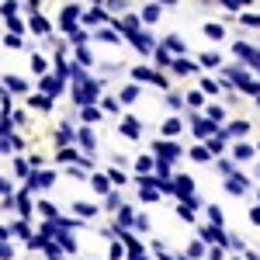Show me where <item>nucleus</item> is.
I'll use <instances>...</instances> for the list:
<instances>
[{
  "label": "nucleus",
  "instance_id": "obj_1",
  "mask_svg": "<svg viewBox=\"0 0 260 260\" xmlns=\"http://www.w3.org/2000/svg\"><path fill=\"white\" fill-rule=\"evenodd\" d=\"M4 87H7V94H24V90H28V80H24V77H14V73H7V77H4Z\"/></svg>",
  "mask_w": 260,
  "mask_h": 260
},
{
  "label": "nucleus",
  "instance_id": "obj_2",
  "mask_svg": "<svg viewBox=\"0 0 260 260\" xmlns=\"http://www.w3.org/2000/svg\"><path fill=\"white\" fill-rule=\"evenodd\" d=\"M11 236H18V240H31V225H28L24 219L11 222Z\"/></svg>",
  "mask_w": 260,
  "mask_h": 260
},
{
  "label": "nucleus",
  "instance_id": "obj_3",
  "mask_svg": "<svg viewBox=\"0 0 260 260\" xmlns=\"http://www.w3.org/2000/svg\"><path fill=\"white\" fill-rule=\"evenodd\" d=\"M52 180H56V174H49V170H39V174L31 177V187H52Z\"/></svg>",
  "mask_w": 260,
  "mask_h": 260
},
{
  "label": "nucleus",
  "instance_id": "obj_4",
  "mask_svg": "<svg viewBox=\"0 0 260 260\" xmlns=\"http://www.w3.org/2000/svg\"><path fill=\"white\" fill-rule=\"evenodd\" d=\"M42 90H45L49 98H56V94H59V90H62V83L56 80V77H42Z\"/></svg>",
  "mask_w": 260,
  "mask_h": 260
},
{
  "label": "nucleus",
  "instance_id": "obj_5",
  "mask_svg": "<svg viewBox=\"0 0 260 260\" xmlns=\"http://www.w3.org/2000/svg\"><path fill=\"white\" fill-rule=\"evenodd\" d=\"M28 104H31V108H39V111H49V108H52V98H49V94H45V98L35 94V98H28Z\"/></svg>",
  "mask_w": 260,
  "mask_h": 260
},
{
  "label": "nucleus",
  "instance_id": "obj_6",
  "mask_svg": "<svg viewBox=\"0 0 260 260\" xmlns=\"http://www.w3.org/2000/svg\"><path fill=\"white\" fill-rule=\"evenodd\" d=\"M225 187H229V194H243V191H246V180H243V177H229V180H225Z\"/></svg>",
  "mask_w": 260,
  "mask_h": 260
},
{
  "label": "nucleus",
  "instance_id": "obj_7",
  "mask_svg": "<svg viewBox=\"0 0 260 260\" xmlns=\"http://www.w3.org/2000/svg\"><path fill=\"white\" fill-rule=\"evenodd\" d=\"M121 136H128V139H136V136H139V121L125 118V121H121Z\"/></svg>",
  "mask_w": 260,
  "mask_h": 260
},
{
  "label": "nucleus",
  "instance_id": "obj_8",
  "mask_svg": "<svg viewBox=\"0 0 260 260\" xmlns=\"http://www.w3.org/2000/svg\"><path fill=\"white\" fill-rule=\"evenodd\" d=\"M90 184H94V191H101V194H111V184H108V177L94 174V177H90Z\"/></svg>",
  "mask_w": 260,
  "mask_h": 260
},
{
  "label": "nucleus",
  "instance_id": "obj_9",
  "mask_svg": "<svg viewBox=\"0 0 260 260\" xmlns=\"http://www.w3.org/2000/svg\"><path fill=\"white\" fill-rule=\"evenodd\" d=\"M191 156H194L198 163H208V160H212V149H208V146H194V149H191Z\"/></svg>",
  "mask_w": 260,
  "mask_h": 260
},
{
  "label": "nucleus",
  "instance_id": "obj_10",
  "mask_svg": "<svg viewBox=\"0 0 260 260\" xmlns=\"http://www.w3.org/2000/svg\"><path fill=\"white\" fill-rule=\"evenodd\" d=\"M80 146L87 153H94V132H90V128H80Z\"/></svg>",
  "mask_w": 260,
  "mask_h": 260
},
{
  "label": "nucleus",
  "instance_id": "obj_11",
  "mask_svg": "<svg viewBox=\"0 0 260 260\" xmlns=\"http://www.w3.org/2000/svg\"><path fill=\"white\" fill-rule=\"evenodd\" d=\"M45 70H49V62H45V56H31V73H39V77H45Z\"/></svg>",
  "mask_w": 260,
  "mask_h": 260
},
{
  "label": "nucleus",
  "instance_id": "obj_12",
  "mask_svg": "<svg viewBox=\"0 0 260 260\" xmlns=\"http://www.w3.org/2000/svg\"><path fill=\"white\" fill-rule=\"evenodd\" d=\"M153 167H156V163H153V156H139V160H136V170H139L142 177H146V174H149Z\"/></svg>",
  "mask_w": 260,
  "mask_h": 260
},
{
  "label": "nucleus",
  "instance_id": "obj_13",
  "mask_svg": "<svg viewBox=\"0 0 260 260\" xmlns=\"http://www.w3.org/2000/svg\"><path fill=\"white\" fill-rule=\"evenodd\" d=\"M205 35H208V39H225V28H222V24H205Z\"/></svg>",
  "mask_w": 260,
  "mask_h": 260
},
{
  "label": "nucleus",
  "instance_id": "obj_14",
  "mask_svg": "<svg viewBox=\"0 0 260 260\" xmlns=\"http://www.w3.org/2000/svg\"><path fill=\"white\" fill-rule=\"evenodd\" d=\"M233 153H236V160H250V156H253V149H250L246 142H236V146H233Z\"/></svg>",
  "mask_w": 260,
  "mask_h": 260
},
{
  "label": "nucleus",
  "instance_id": "obj_15",
  "mask_svg": "<svg viewBox=\"0 0 260 260\" xmlns=\"http://www.w3.org/2000/svg\"><path fill=\"white\" fill-rule=\"evenodd\" d=\"M31 31H35V35H49V21L45 18H31Z\"/></svg>",
  "mask_w": 260,
  "mask_h": 260
},
{
  "label": "nucleus",
  "instance_id": "obj_16",
  "mask_svg": "<svg viewBox=\"0 0 260 260\" xmlns=\"http://www.w3.org/2000/svg\"><path fill=\"white\" fill-rule=\"evenodd\" d=\"M198 62H201V66H208V70H212V66H219L222 59H219V52H205V56H201Z\"/></svg>",
  "mask_w": 260,
  "mask_h": 260
},
{
  "label": "nucleus",
  "instance_id": "obj_17",
  "mask_svg": "<svg viewBox=\"0 0 260 260\" xmlns=\"http://www.w3.org/2000/svg\"><path fill=\"white\" fill-rule=\"evenodd\" d=\"M201 253H205V246H201V240H194L191 246H187V257H191V260H201Z\"/></svg>",
  "mask_w": 260,
  "mask_h": 260
},
{
  "label": "nucleus",
  "instance_id": "obj_18",
  "mask_svg": "<svg viewBox=\"0 0 260 260\" xmlns=\"http://www.w3.org/2000/svg\"><path fill=\"white\" fill-rule=\"evenodd\" d=\"M136 98H139V87H121V101L125 104H132Z\"/></svg>",
  "mask_w": 260,
  "mask_h": 260
},
{
  "label": "nucleus",
  "instance_id": "obj_19",
  "mask_svg": "<svg viewBox=\"0 0 260 260\" xmlns=\"http://www.w3.org/2000/svg\"><path fill=\"white\" fill-rule=\"evenodd\" d=\"M246 132H250L246 121H233V125H229V136H246Z\"/></svg>",
  "mask_w": 260,
  "mask_h": 260
},
{
  "label": "nucleus",
  "instance_id": "obj_20",
  "mask_svg": "<svg viewBox=\"0 0 260 260\" xmlns=\"http://www.w3.org/2000/svg\"><path fill=\"white\" fill-rule=\"evenodd\" d=\"M0 260H14V246L7 240H0Z\"/></svg>",
  "mask_w": 260,
  "mask_h": 260
},
{
  "label": "nucleus",
  "instance_id": "obj_21",
  "mask_svg": "<svg viewBox=\"0 0 260 260\" xmlns=\"http://www.w3.org/2000/svg\"><path fill=\"white\" fill-rule=\"evenodd\" d=\"M180 128H184V125H180V118H170L167 125H163V132H167V136H177Z\"/></svg>",
  "mask_w": 260,
  "mask_h": 260
},
{
  "label": "nucleus",
  "instance_id": "obj_22",
  "mask_svg": "<svg viewBox=\"0 0 260 260\" xmlns=\"http://www.w3.org/2000/svg\"><path fill=\"white\" fill-rule=\"evenodd\" d=\"M83 121H87V125H90V121H101V111L87 104V108H83Z\"/></svg>",
  "mask_w": 260,
  "mask_h": 260
},
{
  "label": "nucleus",
  "instance_id": "obj_23",
  "mask_svg": "<svg viewBox=\"0 0 260 260\" xmlns=\"http://www.w3.org/2000/svg\"><path fill=\"white\" fill-rule=\"evenodd\" d=\"M156 18H160V7H156V4H149V7L142 11V21H156Z\"/></svg>",
  "mask_w": 260,
  "mask_h": 260
},
{
  "label": "nucleus",
  "instance_id": "obj_24",
  "mask_svg": "<svg viewBox=\"0 0 260 260\" xmlns=\"http://www.w3.org/2000/svg\"><path fill=\"white\" fill-rule=\"evenodd\" d=\"M174 70H177V73H191V70H194V62H187V59H174Z\"/></svg>",
  "mask_w": 260,
  "mask_h": 260
},
{
  "label": "nucleus",
  "instance_id": "obj_25",
  "mask_svg": "<svg viewBox=\"0 0 260 260\" xmlns=\"http://www.w3.org/2000/svg\"><path fill=\"white\" fill-rule=\"evenodd\" d=\"M4 45H7V49H21V35H14V31L4 35Z\"/></svg>",
  "mask_w": 260,
  "mask_h": 260
},
{
  "label": "nucleus",
  "instance_id": "obj_26",
  "mask_svg": "<svg viewBox=\"0 0 260 260\" xmlns=\"http://www.w3.org/2000/svg\"><path fill=\"white\" fill-rule=\"evenodd\" d=\"M208 149H212V153H222V149H225V136H215V139L208 142Z\"/></svg>",
  "mask_w": 260,
  "mask_h": 260
},
{
  "label": "nucleus",
  "instance_id": "obj_27",
  "mask_svg": "<svg viewBox=\"0 0 260 260\" xmlns=\"http://www.w3.org/2000/svg\"><path fill=\"white\" fill-rule=\"evenodd\" d=\"M73 212H77V215H98L94 205H73Z\"/></svg>",
  "mask_w": 260,
  "mask_h": 260
},
{
  "label": "nucleus",
  "instance_id": "obj_28",
  "mask_svg": "<svg viewBox=\"0 0 260 260\" xmlns=\"http://www.w3.org/2000/svg\"><path fill=\"white\" fill-rule=\"evenodd\" d=\"M14 170H18V177H28V170H31V163H24V160H14Z\"/></svg>",
  "mask_w": 260,
  "mask_h": 260
},
{
  "label": "nucleus",
  "instance_id": "obj_29",
  "mask_svg": "<svg viewBox=\"0 0 260 260\" xmlns=\"http://www.w3.org/2000/svg\"><path fill=\"white\" fill-rule=\"evenodd\" d=\"M201 90H205V94H219V83L215 80H201Z\"/></svg>",
  "mask_w": 260,
  "mask_h": 260
},
{
  "label": "nucleus",
  "instance_id": "obj_30",
  "mask_svg": "<svg viewBox=\"0 0 260 260\" xmlns=\"http://www.w3.org/2000/svg\"><path fill=\"white\" fill-rule=\"evenodd\" d=\"M0 11H4V18H14V11H18V4H14V0H7V4H4Z\"/></svg>",
  "mask_w": 260,
  "mask_h": 260
},
{
  "label": "nucleus",
  "instance_id": "obj_31",
  "mask_svg": "<svg viewBox=\"0 0 260 260\" xmlns=\"http://www.w3.org/2000/svg\"><path fill=\"white\" fill-rule=\"evenodd\" d=\"M208 118H212V121H222V118H225V111H222V108H208Z\"/></svg>",
  "mask_w": 260,
  "mask_h": 260
},
{
  "label": "nucleus",
  "instance_id": "obj_32",
  "mask_svg": "<svg viewBox=\"0 0 260 260\" xmlns=\"http://www.w3.org/2000/svg\"><path fill=\"white\" fill-rule=\"evenodd\" d=\"M98 39H101V42H111V45H115V42H118V35H115V31H98Z\"/></svg>",
  "mask_w": 260,
  "mask_h": 260
},
{
  "label": "nucleus",
  "instance_id": "obj_33",
  "mask_svg": "<svg viewBox=\"0 0 260 260\" xmlns=\"http://www.w3.org/2000/svg\"><path fill=\"white\" fill-rule=\"evenodd\" d=\"M167 49H174V52H184V42H180V39H167Z\"/></svg>",
  "mask_w": 260,
  "mask_h": 260
},
{
  "label": "nucleus",
  "instance_id": "obj_34",
  "mask_svg": "<svg viewBox=\"0 0 260 260\" xmlns=\"http://www.w3.org/2000/svg\"><path fill=\"white\" fill-rule=\"evenodd\" d=\"M156 62H160V66H170V56H167V49H156Z\"/></svg>",
  "mask_w": 260,
  "mask_h": 260
},
{
  "label": "nucleus",
  "instance_id": "obj_35",
  "mask_svg": "<svg viewBox=\"0 0 260 260\" xmlns=\"http://www.w3.org/2000/svg\"><path fill=\"white\" fill-rule=\"evenodd\" d=\"M132 225H136V229H139V233H146V229H149V219H146V215H139V219L132 222Z\"/></svg>",
  "mask_w": 260,
  "mask_h": 260
},
{
  "label": "nucleus",
  "instance_id": "obj_36",
  "mask_svg": "<svg viewBox=\"0 0 260 260\" xmlns=\"http://www.w3.org/2000/svg\"><path fill=\"white\" fill-rule=\"evenodd\" d=\"M125 180H128V177H125L121 170H111V184H125Z\"/></svg>",
  "mask_w": 260,
  "mask_h": 260
},
{
  "label": "nucleus",
  "instance_id": "obj_37",
  "mask_svg": "<svg viewBox=\"0 0 260 260\" xmlns=\"http://www.w3.org/2000/svg\"><path fill=\"white\" fill-rule=\"evenodd\" d=\"M108 208H121V198H118V194H108Z\"/></svg>",
  "mask_w": 260,
  "mask_h": 260
},
{
  "label": "nucleus",
  "instance_id": "obj_38",
  "mask_svg": "<svg viewBox=\"0 0 260 260\" xmlns=\"http://www.w3.org/2000/svg\"><path fill=\"white\" fill-rule=\"evenodd\" d=\"M111 260H121V243H111Z\"/></svg>",
  "mask_w": 260,
  "mask_h": 260
},
{
  "label": "nucleus",
  "instance_id": "obj_39",
  "mask_svg": "<svg viewBox=\"0 0 260 260\" xmlns=\"http://www.w3.org/2000/svg\"><path fill=\"white\" fill-rule=\"evenodd\" d=\"M108 4H111V11H125V7H128L125 0H108Z\"/></svg>",
  "mask_w": 260,
  "mask_h": 260
},
{
  "label": "nucleus",
  "instance_id": "obj_40",
  "mask_svg": "<svg viewBox=\"0 0 260 260\" xmlns=\"http://www.w3.org/2000/svg\"><path fill=\"white\" fill-rule=\"evenodd\" d=\"M250 222H253V225H260V208H250Z\"/></svg>",
  "mask_w": 260,
  "mask_h": 260
},
{
  "label": "nucleus",
  "instance_id": "obj_41",
  "mask_svg": "<svg viewBox=\"0 0 260 260\" xmlns=\"http://www.w3.org/2000/svg\"><path fill=\"white\" fill-rule=\"evenodd\" d=\"M0 194H11V180H4V177H0Z\"/></svg>",
  "mask_w": 260,
  "mask_h": 260
},
{
  "label": "nucleus",
  "instance_id": "obj_42",
  "mask_svg": "<svg viewBox=\"0 0 260 260\" xmlns=\"http://www.w3.org/2000/svg\"><path fill=\"white\" fill-rule=\"evenodd\" d=\"M11 236V225H0V240H7Z\"/></svg>",
  "mask_w": 260,
  "mask_h": 260
},
{
  "label": "nucleus",
  "instance_id": "obj_43",
  "mask_svg": "<svg viewBox=\"0 0 260 260\" xmlns=\"http://www.w3.org/2000/svg\"><path fill=\"white\" fill-rule=\"evenodd\" d=\"M257 177H260V170H257Z\"/></svg>",
  "mask_w": 260,
  "mask_h": 260
},
{
  "label": "nucleus",
  "instance_id": "obj_44",
  "mask_svg": "<svg viewBox=\"0 0 260 260\" xmlns=\"http://www.w3.org/2000/svg\"><path fill=\"white\" fill-rule=\"evenodd\" d=\"M56 260H59V257H56Z\"/></svg>",
  "mask_w": 260,
  "mask_h": 260
}]
</instances>
